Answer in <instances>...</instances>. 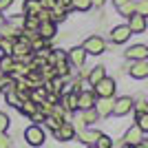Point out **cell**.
<instances>
[{"mask_svg":"<svg viewBox=\"0 0 148 148\" xmlns=\"http://www.w3.org/2000/svg\"><path fill=\"white\" fill-rule=\"evenodd\" d=\"M82 49L86 51L88 56H102L106 51V40L102 36H88L84 42H82Z\"/></svg>","mask_w":148,"mask_h":148,"instance_id":"obj_1","label":"cell"},{"mask_svg":"<svg viewBox=\"0 0 148 148\" xmlns=\"http://www.w3.org/2000/svg\"><path fill=\"white\" fill-rule=\"evenodd\" d=\"M115 80L106 75L104 80H99L95 86H93V93L97 95V97H115Z\"/></svg>","mask_w":148,"mask_h":148,"instance_id":"obj_2","label":"cell"},{"mask_svg":"<svg viewBox=\"0 0 148 148\" xmlns=\"http://www.w3.org/2000/svg\"><path fill=\"white\" fill-rule=\"evenodd\" d=\"M25 139L29 146H42L44 144V130L40 124H31L29 128L25 130Z\"/></svg>","mask_w":148,"mask_h":148,"instance_id":"obj_3","label":"cell"},{"mask_svg":"<svg viewBox=\"0 0 148 148\" xmlns=\"http://www.w3.org/2000/svg\"><path fill=\"white\" fill-rule=\"evenodd\" d=\"M86 56H88V53L82 49V47H73V49H69V51H66V60H69V64H71V66H75V69H82V66H84Z\"/></svg>","mask_w":148,"mask_h":148,"instance_id":"obj_4","label":"cell"},{"mask_svg":"<svg viewBox=\"0 0 148 148\" xmlns=\"http://www.w3.org/2000/svg\"><path fill=\"white\" fill-rule=\"evenodd\" d=\"M133 104H135V99L133 97H117L115 99V104H113V115H117V117H124V115H128L133 111Z\"/></svg>","mask_w":148,"mask_h":148,"instance_id":"obj_5","label":"cell"},{"mask_svg":"<svg viewBox=\"0 0 148 148\" xmlns=\"http://www.w3.org/2000/svg\"><path fill=\"white\" fill-rule=\"evenodd\" d=\"M95 99H97V95L93 93V88L80 91V93H77V111H86V108H93V106H95Z\"/></svg>","mask_w":148,"mask_h":148,"instance_id":"obj_6","label":"cell"},{"mask_svg":"<svg viewBox=\"0 0 148 148\" xmlns=\"http://www.w3.org/2000/svg\"><path fill=\"white\" fill-rule=\"evenodd\" d=\"M113 104H115V97H97L93 108L97 111L99 117H108V115H113Z\"/></svg>","mask_w":148,"mask_h":148,"instance_id":"obj_7","label":"cell"},{"mask_svg":"<svg viewBox=\"0 0 148 148\" xmlns=\"http://www.w3.org/2000/svg\"><path fill=\"white\" fill-rule=\"evenodd\" d=\"M53 135H56L58 142H71V139L75 137V126H73V122H62L60 128L53 130Z\"/></svg>","mask_w":148,"mask_h":148,"instance_id":"obj_8","label":"cell"},{"mask_svg":"<svg viewBox=\"0 0 148 148\" xmlns=\"http://www.w3.org/2000/svg\"><path fill=\"white\" fill-rule=\"evenodd\" d=\"M130 36H133V33H130L128 25L113 27V31H111V42H113V44H124V42H128Z\"/></svg>","mask_w":148,"mask_h":148,"instance_id":"obj_9","label":"cell"},{"mask_svg":"<svg viewBox=\"0 0 148 148\" xmlns=\"http://www.w3.org/2000/svg\"><path fill=\"white\" fill-rule=\"evenodd\" d=\"M139 142H144V130L135 124V126H130V128L124 133V144H126V146H137Z\"/></svg>","mask_w":148,"mask_h":148,"instance_id":"obj_10","label":"cell"},{"mask_svg":"<svg viewBox=\"0 0 148 148\" xmlns=\"http://www.w3.org/2000/svg\"><path fill=\"white\" fill-rule=\"evenodd\" d=\"M146 27H148L146 16H142V13H133V16H128V29H130V33H144Z\"/></svg>","mask_w":148,"mask_h":148,"instance_id":"obj_11","label":"cell"},{"mask_svg":"<svg viewBox=\"0 0 148 148\" xmlns=\"http://www.w3.org/2000/svg\"><path fill=\"white\" fill-rule=\"evenodd\" d=\"M126 60H130V62L148 60V47L146 44H133L130 49H126Z\"/></svg>","mask_w":148,"mask_h":148,"instance_id":"obj_12","label":"cell"},{"mask_svg":"<svg viewBox=\"0 0 148 148\" xmlns=\"http://www.w3.org/2000/svg\"><path fill=\"white\" fill-rule=\"evenodd\" d=\"M60 106L69 113H75L77 111V93L75 91H69V93H62L60 95Z\"/></svg>","mask_w":148,"mask_h":148,"instance_id":"obj_13","label":"cell"},{"mask_svg":"<svg viewBox=\"0 0 148 148\" xmlns=\"http://www.w3.org/2000/svg\"><path fill=\"white\" fill-rule=\"evenodd\" d=\"M130 77H135V80H144V77H148V60H137L130 64L128 69Z\"/></svg>","mask_w":148,"mask_h":148,"instance_id":"obj_14","label":"cell"},{"mask_svg":"<svg viewBox=\"0 0 148 148\" xmlns=\"http://www.w3.org/2000/svg\"><path fill=\"white\" fill-rule=\"evenodd\" d=\"M38 36L44 38V40H53V38L58 36V25H56V22H51V20L40 22V27H38Z\"/></svg>","mask_w":148,"mask_h":148,"instance_id":"obj_15","label":"cell"},{"mask_svg":"<svg viewBox=\"0 0 148 148\" xmlns=\"http://www.w3.org/2000/svg\"><path fill=\"white\" fill-rule=\"evenodd\" d=\"M75 135L80 139L82 144H86V146H93V144L97 142V137L102 135L99 130H93V128H82V130H75Z\"/></svg>","mask_w":148,"mask_h":148,"instance_id":"obj_16","label":"cell"},{"mask_svg":"<svg viewBox=\"0 0 148 148\" xmlns=\"http://www.w3.org/2000/svg\"><path fill=\"white\" fill-rule=\"evenodd\" d=\"M106 77V66H102V64H97V66H93L91 71H88V84H91V86H95V84H97L99 80H104Z\"/></svg>","mask_w":148,"mask_h":148,"instance_id":"obj_17","label":"cell"},{"mask_svg":"<svg viewBox=\"0 0 148 148\" xmlns=\"http://www.w3.org/2000/svg\"><path fill=\"white\" fill-rule=\"evenodd\" d=\"M40 11H42L40 0H25V5H22V13L25 16H38Z\"/></svg>","mask_w":148,"mask_h":148,"instance_id":"obj_18","label":"cell"},{"mask_svg":"<svg viewBox=\"0 0 148 148\" xmlns=\"http://www.w3.org/2000/svg\"><path fill=\"white\" fill-rule=\"evenodd\" d=\"M5 99H7V104L13 106V108H20V106H22V97H20V93L16 91V88L5 91Z\"/></svg>","mask_w":148,"mask_h":148,"instance_id":"obj_19","label":"cell"},{"mask_svg":"<svg viewBox=\"0 0 148 148\" xmlns=\"http://www.w3.org/2000/svg\"><path fill=\"white\" fill-rule=\"evenodd\" d=\"M29 64H27V62H13V69H11V75H13V80H16V77H27V75H29Z\"/></svg>","mask_w":148,"mask_h":148,"instance_id":"obj_20","label":"cell"},{"mask_svg":"<svg viewBox=\"0 0 148 148\" xmlns=\"http://www.w3.org/2000/svg\"><path fill=\"white\" fill-rule=\"evenodd\" d=\"M13 44H16L13 38H2L0 36V56H11L13 53Z\"/></svg>","mask_w":148,"mask_h":148,"instance_id":"obj_21","label":"cell"},{"mask_svg":"<svg viewBox=\"0 0 148 148\" xmlns=\"http://www.w3.org/2000/svg\"><path fill=\"white\" fill-rule=\"evenodd\" d=\"M66 16H69V11L66 9H62V7H53V9H51V22H64V20H66Z\"/></svg>","mask_w":148,"mask_h":148,"instance_id":"obj_22","label":"cell"},{"mask_svg":"<svg viewBox=\"0 0 148 148\" xmlns=\"http://www.w3.org/2000/svg\"><path fill=\"white\" fill-rule=\"evenodd\" d=\"M13 56H0V73H9L11 75V69H13Z\"/></svg>","mask_w":148,"mask_h":148,"instance_id":"obj_23","label":"cell"},{"mask_svg":"<svg viewBox=\"0 0 148 148\" xmlns=\"http://www.w3.org/2000/svg\"><path fill=\"white\" fill-rule=\"evenodd\" d=\"M22 16H25V13H22ZM38 27H40V20H38L36 16H25V20H22V29L38 31Z\"/></svg>","mask_w":148,"mask_h":148,"instance_id":"obj_24","label":"cell"},{"mask_svg":"<svg viewBox=\"0 0 148 148\" xmlns=\"http://www.w3.org/2000/svg\"><path fill=\"white\" fill-rule=\"evenodd\" d=\"M18 111L22 113V115H27V117H31V115L38 111V104L33 102V99H27V102H22V106H20Z\"/></svg>","mask_w":148,"mask_h":148,"instance_id":"obj_25","label":"cell"},{"mask_svg":"<svg viewBox=\"0 0 148 148\" xmlns=\"http://www.w3.org/2000/svg\"><path fill=\"white\" fill-rule=\"evenodd\" d=\"M62 122H64V119H62L60 115H56V113H53V115H49V117L44 119V124H47V126H49L51 130H58V128H60V124H62Z\"/></svg>","mask_w":148,"mask_h":148,"instance_id":"obj_26","label":"cell"},{"mask_svg":"<svg viewBox=\"0 0 148 148\" xmlns=\"http://www.w3.org/2000/svg\"><path fill=\"white\" fill-rule=\"evenodd\" d=\"M71 5H73V11H88L93 2L91 0H71Z\"/></svg>","mask_w":148,"mask_h":148,"instance_id":"obj_27","label":"cell"},{"mask_svg":"<svg viewBox=\"0 0 148 148\" xmlns=\"http://www.w3.org/2000/svg\"><path fill=\"white\" fill-rule=\"evenodd\" d=\"M117 11L122 13V16H126V18H128V16H133V13H135V0H128V2H124L122 7H117Z\"/></svg>","mask_w":148,"mask_h":148,"instance_id":"obj_28","label":"cell"},{"mask_svg":"<svg viewBox=\"0 0 148 148\" xmlns=\"http://www.w3.org/2000/svg\"><path fill=\"white\" fill-rule=\"evenodd\" d=\"M95 146H97V148H113V139H111L108 135H104V133H102V135L97 137Z\"/></svg>","mask_w":148,"mask_h":148,"instance_id":"obj_29","label":"cell"},{"mask_svg":"<svg viewBox=\"0 0 148 148\" xmlns=\"http://www.w3.org/2000/svg\"><path fill=\"white\" fill-rule=\"evenodd\" d=\"M135 13H142L148 18V0H135Z\"/></svg>","mask_w":148,"mask_h":148,"instance_id":"obj_30","label":"cell"},{"mask_svg":"<svg viewBox=\"0 0 148 148\" xmlns=\"http://www.w3.org/2000/svg\"><path fill=\"white\" fill-rule=\"evenodd\" d=\"M137 126H139L144 133H148V111L142 113V115H137Z\"/></svg>","mask_w":148,"mask_h":148,"instance_id":"obj_31","label":"cell"},{"mask_svg":"<svg viewBox=\"0 0 148 148\" xmlns=\"http://www.w3.org/2000/svg\"><path fill=\"white\" fill-rule=\"evenodd\" d=\"M7 128H9V115L0 113V133H7Z\"/></svg>","mask_w":148,"mask_h":148,"instance_id":"obj_32","label":"cell"},{"mask_svg":"<svg viewBox=\"0 0 148 148\" xmlns=\"http://www.w3.org/2000/svg\"><path fill=\"white\" fill-rule=\"evenodd\" d=\"M133 108L137 111V115H142V113H146V111H148V104L144 102V99H139V102H135V104H133Z\"/></svg>","mask_w":148,"mask_h":148,"instance_id":"obj_33","label":"cell"},{"mask_svg":"<svg viewBox=\"0 0 148 148\" xmlns=\"http://www.w3.org/2000/svg\"><path fill=\"white\" fill-rule=\"evenodd\" d=\"M31 122H33V124H42L44 122V119H47V115H42V113H40V111H36V113H33V115H31Z\"/></svg>","mask_w":148,"mask_h":148,"instance_id":"obj_34","label":"cell"},{"mask_svg":"<svg viewBox=\"0 0 148 148\" xmlns=\"http://www.w3.org/2000/svg\"><path fill=\"white\" fill-rule=\"evenodd\" d=\"M58 2V7H62V9H66L69 13L73 11V5H71V0H56Z\"/></svg>","mask_w":148,"mask_h":148,"instance_id":"obj_35","label":"cell"},{"mask_svg":"<svg viewBox=\"0 0 148 148\" xmlns=\"http://www.w3.org/2000/svg\"><path fill=\"white\" fill-rule=\"evenodd\" d=\"M0 148H11V142H9L7 133H0Z\"/></svg>","mask_w":148,"mask_h":148,"instance_id":"obj_36","label":"cell"},{"mask_svg":"<svg viewBox=\"0 0 148 148\" xmlns=\"http://www.w3.org/2000/svg\"><path fill=\"white\" fill-rule=\"evenodd\" d=\"M36 18L40 20V22H47V20H51V11H47V9H42V11L38 13Z\"/></svg>","mask_w":148,"mask_h":148,"instance_id":"obj_37","label":"cell"},{"mask_svg":"<svg viewBox=\"0 0 148 148\" xmlns=\"http://www.w3.org/2000/svg\"><path fill=\"white\" fill-rule=\"evenodd\" d=\"M40 5H42V9H47V11H51V9H53V7L58 5L56 0H40Z\"/></svg>","mask_w":148,"mask_h":148,"instance_id":"obj_38","label":"cell"},{"mask_svg":"<svg viewBox=\"0 0 148 148\" xmlns=\"http://www.w3.org/2000/svg\"><path fill=\"white\" fill-rule=\"evenodd\" d=\"M11 5H13V0H0V13L7 11V9H9Z\"/></svg>","mask_w":148,"mask_h":148,"instance_id":"obj_39","label":"cell"},{"mask_svg":"<svg viewBox=\"0 0 148 148\" xmlns=\"http://www.w3.org/2000/svg\"><path fill=\"white\" fill-rule=\"evenodd\" d=\"M91 2H93V7H102L106 0H91Z\"/></svg>","mask_w":148,"mask_h":148,"instance_id":"obj_40","label":"cell"},{"mask_svg":"<svg viewBox=\"0 0 148 148\" xmlns=\"http://www.w3.org/2000/svg\"><path fill=\"white\" fill-rule=\"evenodd\" d=\"M124 2H128V0H113V5H115V7H122Z\"/></svg>","mask_w":148,"mask_h":148,"instance_id":"obj_41","label":"cell"},{"mask_svg":"<svg viewBox=\"0 0 148 148\" xmlns=\"http://www.w3.org/2000/svg\"><path fill=\"white\" fill-rule=\"evenodd\" d=\"M135 148H148V144H146V142H139V144H137Z\"/></svg>","mask_w":148,"mask_h":148,"instance_id":"obj_42","label":"cell"},{"mask_svg":"<svg viewBox=\"0 0 148 148\" xmlns=\"http://www.w3.org/2000/svg\"><path fill=\"white\" fill-rule=\"evenodd\" d=\"M2 22H5V18H2V16H0V25H2Z\"/></svg>","mask_w":148,"mask_h":148,"instance_id":"obj_43","label":"cell"},{"mask_svg":"<svg viewBox=\"0 0 148 148\" xmlns=\"http://www.w3.org/2000/svg\"><path fill=\"white\" fill-rule=\"evenodd\" d=\"M86 148H97V146H95V144H93V146H86Z\"/></svg>","mask_w":148,"mask_h":148,"instance_id":"obj_44","label":"cell"}]
</instances>
